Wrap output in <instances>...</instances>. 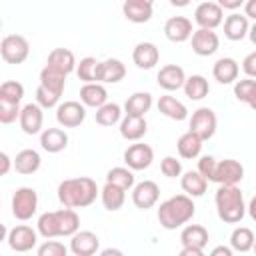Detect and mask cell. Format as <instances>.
Returning <instances> with one entry per match:
<instances>
[{"instance_id": "cell-5", "label": "cell", "mask_w": 256, "mask_h": 256, "mask_svg": "<svg viewBox=\"0 0 256 256\" xmlns=\"http://www.w3.org/2000/svg\"><path fill=\"white\" fill-rule=\"evenodd\" d=\"M38 210V192L30 186H22L12 194V214L16 220H30Z\"/></svg>"}, {"instance_id": "cell-26", "label": "cell", "mask_w": 256, "mask_h": 256, "mask_svg": "<svg viewBox=\"0 0 256 256\" xmlns=\"http://www.w3.org/2000/svg\"><path fill=\"white\" fill-rule=\"evenodd\" d=\"M80 102L84 106H90V108H102L104 104H108V92L106 88L96 82V84H84L80 88Z\"/></svg>"}, {"instance_id": "cell-45", "label": "cell", "mask_w": 256, "mask_h": 256, "mask_svg": "<svg viewBox=\"0 0 256 256\" xmlns=\"http://www.w3.org/2000/svg\"><path fill=\"white\" fill-rule=\"evenodd\" d=\"M20 104H10V102H2L0 100V122L2 124H12L16 122V118H20Z\"/></svg>"}, {"instance_id": "cell-58", "label": "cell", "mask_w": 256, "mask_h": 256, "mask_svg": "<svg viewBox=\"0 0 256 256\" xmlns=\"http://www.w3.org/2000/svg\"><path fill=\"white\" fill-rule=\"evenodd\" d=\"M252 250H254V254H256V242H254V248H252Z\"/></svg>"}, {"instance_id": "cell-24", "label": "cell", "mask_w": 256, "mask_h": 256, "mask_svg": "<svg viewBox=\"0 0 256 256\" xmlns=\"http://www.w3.org/2000/svg\"><path fill=\"white\" fill-rule=\"evenodd\" d=\"M180 242L182 248H200L208 244V230L202 224H186L180 232Z\"/></svg>"}, {"instance_id": "cell-10", "label": "cell", "mask_w": 256, "mask_h": 256, "mask_svg": "<svg viewBox=\"0 0 256 256\" xmlns=\"http://www.w3.org/2000/svg\"><path fill=\"white\" fill-rule=\"evenodd\" d=\"M56 120L64 128H76L86 120V106L76 100H66L56 108Z\"/></svg>"}, {"instance_id": "cell-43", "label": "cell", "mask_w": 256, "mask_h": 256, "mask_svg": "<svg viewBox=\"0 0 256 256\" xmlns=\"http://www.w3.org/2000/svg\"><path fill=\"white\" fill-rule=\"evenodd\" d=\"M60 96H62V94H56V92H52V90H48V88H44V86H40V84H38V88H36V104H38L42 110H44V108L48 110V108H54V106L58 108V106H60V104H58V102H60Z\"/></svg>"}, {"instance_id": "cell-1", "label": "cell", "mask_w": 256, "mask_h": 256, "mask_svg": "<svg viewBox=\"0 0 256 256\" xmlns=\"http://www.w3.org/2000/svg\"><path fill=\"white\" fill-rule=\"evenodd\" d=\"M100 194L96 182L88 176L68 178L58 184V200L64 208H86Z\"/></svg>"}, {"instance_id": "cell-38", "label": "cell", "mask_w": 256, "mask_h": 256, "mask_svg": "<svg viewBox=\"0 0 256 256\" xmlns=\"http://www.w3.org/2000/svg\"><path fill=\"white\" fill-rule=\"evenodd\" d=\"M210 92V84L204 76L200 74H192L186 78V84H184V94L190 98V100H202L206 98Z\"/></svg>"}, {"instance_id": "cell-29", "label": "cell", "mask_w": 256, "mask_h": 256, "mask_svg": "<svg viewBox=\"0 0 256 256\" xmlns=\"http://www.w3.org/2000/svg\"><path fill=\"white\" fill-rule=\"evenodd\" d=\"M180 186H182L186 196L198 198V196H202L206 192L208 180L198 170H188V172H184V176H180Z\"/></svg>"}, {"instance_id": "cell-34", "label": "cell", "mask_w": 256, "mask_h": 256, "mask_svg": "<svg viewBox=\"0 0 256 256\" xmlns=\"http://www.w3.org/2000/svg\"><path fill=\"white\" fill-rule=\"evenodd\" d=\"M158 110H160L166 118L176 120V122L188 118V108H186L180 100H176L174 96H168V94H166V96H160V100H158Z\"/></svg>"}, {"instance_id": "cell-49", "label": "cell", "mask_w": 256, "mask_h": 256, "mask_svg": "<svg viewBox=\"0 0 256 256\" xmlns=\"http://www.w3.org/2000/svg\"><path fill=\"white\" fill-rule=\"evenodd\" d=\"M0 164H2V166H0V176H6V174L10 172V166L14 164V160H10V156H8L6 152H2V154H0Z\"/></svg>"}, {"instance_id": "cell-9", "label": "cell", "mask_w": 256, "mask_h": 256, "mask_svg": "<svg viewBox=\"0 0 256 256\" xmlns=\"http://www.w3.org/2000/svg\"><path fill=\"white\" fill-rule=\"evenodd\" d=\"M224 20V10L220 8L218 2H200L194 10V22L198 28L204 30H214L222 24Z\"/></svg>"}, {"instance_id": "cell-53", "label": "cell", "mask_w": 256, "mask_h": 256, "mask_svg": "<svg viewBox=\"0 0 256 256\" xmlns=\"http://www.w3.org/2000/svg\"><path fill=\"white\" fill-rule=\"evenodd\" d=\"M178 256H206V254L200 248H182Z\"/></svg>"}, {"instance_id": "cell-16", "label": "cell", "mask_w": 256, "mask_h": 256, "mask_svg": "<svg viewBox=\"0 0 256 256\" xmlns=\"http://www.w3.org/2000/svg\"><path fill=\"white\" fill-rule=\"evenodd\" d=\"M100 248V238L92 230H80L70 238V250L74 256H94Z\"/></svg>"}, {"instance_id": "cell-15", "label": "cell", "mask_w": 256, "mask_h": 256, "mask_svg": "<svg viewBox=\"0 0 256 256\" xmlns=\"http://www.w3.org/2000/svg\"><path fill=\"white\" fill-rule=\"evenodd\" d=\"M20 128L24 134L34 136V134H42V126H44V112L38 104H26L20 112Z\"/></svg>"}, {"instance_id": "cell-20", "label": "cell", "mask_w": 256, "mask_h": 256, "mask_svg": "<svg viewBox=\"0 0 256 256\" xmlns=\"http://www.w3.org/2000/svg\"><path fill=\"white\" fill-rule=\"evenodd\" d=\"M132 60L140 70H150L160 60V50L152 42H138L132 50Z\"/></svg>"}, {"instance_id": "cell-11", "label": "cell", "mask_w": 256, "mask_h": 256, "mask_svg": "<svg viewBox=\"0 0 256 256\" xmlns=\"http://www.w3.org/2000/svg\"><path fill=\"white\" fill-rule=\"evenodd\" d=\"M152 160H154V150H152V146H148L144 142H136V144L128 146L124 152V162L132 172L146 170L152 164Z\"/></svg>"}, {"instance_id": "cell-37", "label": "cell", "mask_w": 256, "mask_h": 256, "mask_svg": "<svg viewBox=\"0 0 256 256\" xmlns=\"http://www.w3.org/2000/svg\"><path fill=\"white\" fill-rule=\"evenodd\" d=\"M254 242H256V236L246 226H238L230 234V248L236 252H250L254 248Z\"/></svg>"}, {"instance_id": "cell-31", "label": "cell", "mask_w": 256, "mask_h": 256, "mask_svg": "<svg viewBox=\"0 0 256 256\" xmlns=\"http://www.w3.org/2000/svg\"><path fill=\"white\" fill-rule=\"evenodd\" d=\"M202 144H204V140H202L200 136H196L194 132L188 130V132H184V134L178 138L176 148H178V154H180L182 158L192 160V158H198V156H200Z\"/></svg>"}, {"instance_id": "cell-8", "label": "cell", "mask_w": 256, "mask_h": 256, "mask_svg": "<svg viewBox=\"0 0 256 256\" xmlns=\"http://www.w3.org/2000/svg\"><path fill=\"white\" fill-rule=\"evenodd\" d=\"M6 242L14 252H28L38 244V230L28 224H18L6 234Z\"/></svg>"}, {"instance_id": "cell-40", "label": "cell", "mask_w": 256, "mask_h": 256, "mask_svg": "<svg viewBox=\"0 0 256 256\" xmlns=\"http://www.w3.org/2000/svg\"><path fill=\"white\" fill-rule=\"evenodd\" d=\"M96 122L100 126H114L122 122V108L116 102H108L96 110Z\"/></svg>"}, {"instance_id": "cell-17", "label": "cell", "mask_w": 256, "mask_h": 256, "mask_svg": "<svg viewBox=\"0 0 256 256\" xmlns=\"http://www.w3.org/2000/svg\"><path fill=\"white\" fill-rule=\"evenodd\" d=\"M194 30H192V22L186 16H172L166 20L164 24V36L170 42H186L188 38H192Z\"/></svg>"}, {"instance_id": "cell-7", "label": "cell", "mask_w": 256, "mask_h": 256, "mask_svg": "<svg viewBox=\"0 0 256 256\" xmlns=\"http://www.w3.org/2000/svg\"><path fill=\"white\" fill-rule=\"evenodd\" d=\"M216 126H218V118L214 114L212 108H198L192 112V118H190V132H194L196 136H200L202 140H210L216 132Z\"/></svg>"}, {"instance_id": "cell-13", "label": "cell", "mask_w": 256, "mask_h": 256, "mask_svg": "<svg viewBox=\"0 0 256 256\" xmlns=\"http://www.w3.org/2000/svg\"><path fill=\"white\" fill-rule=\"evenodd\" d=\"M158 198H160V188L154 180H142L132 188V202L140 210H148L156 206Z\"/></svg>"}, {"instance_id": "cell-28", "label": "cell", "mask_w": 256, "mask_h": 256, "mask_svg": "<svg viewBox=\"0 0 256 256\" xmlns=\"http://www.w3.org/2000/svg\"><path fill=\"white\" fill-rule=\"evenodd\" d=\"M40 164H42V158H40V154H38L36 150H32V148L20 150V152L16 154V158H14V170H16L18 174H24V176L38 172Z\"/></svg>"}, {"instance_id": "cell-21", "label": "cell", "mask_w": 256, "mask_h": 256, "mask_svg": "<svg viewBox=\"0 0 256 256\" xmlns=\"http://www.w3.org/2000/svg\"><path fill=\"white\" fill-rule=\"evenodd\" d=\"M250 32V24H248V18L244 14H238V12H232L230 16H226L224 20V36L232 42H240L248 36Z\"/></svg>"}, {"instance_id": "cell-27", "label": "cell", "mask_w": 256, "mask_h": 256, "mask_svg": "<svg viewBox=\"0 0 256 256\" xmlns=\"http://www.w3.org/2000/svg\"><path fill=\"white\" fill-rule=\"evenodd\" d=\"M46 64L52 66V68H56V70H60V72H64L66 76H68L70 72H74L76 66H78V64H76V58H74V52L68 50V48H54V50L48 54Z\"/></svg>"}, {"instance_id": "cell-12", "label": "cell", "mask_w": 256, "mask_h": 256, "mask_svg": "<svg viewBox=\"0 0 256 256\" xmlns=\"http://www.w3.org/2000/svg\"><path fill=\"white\" fill-rule=\"evenodd\" d=\"M244 178V166L234 158H224L216 166L214 182L220 186H236Z\"/></svg>"}, {"instance_id": "cell-14", "label": "cell", "mask_w": 256, "mask_h": 256, "mask_svg": "<svg viewBox=\"0 0 256 256\" xmlns=\"http://www.w3.org/2000/svg\"><path fill=\"white\" fill-rule=\"evenodd\" d=\"M156 82H158V86L164 88L166 92L180 90V88H184V84H186L184 68L178 66V64H166V66H162V68L158 70Z\"/></svg>"}, {"instance_id": "cell-2", "label": "cell", "mask_w": 256, "mask_h": 256, "mask_svg": "<svg viewBox=\"0 0 256 256\" xmlns=\"http://www.w3.org/2000/svg\"><path fill=\"white\" fill-rule=\"evenodd\" d=\"M38 234H42L46 240H52L56 236H74L80 232V218L76 210L72 208H60L54 212H44L38 216L36 222Z\"/></svg>"}, {"instance_id": "cell-36", "label": "cell", "mask_w": 256, "mask_h": 256, "mask_svg": "<svg viewBox=\"0 0 256 256\" xmlns=\"http://www.w3.org/2000/svg\"><path fill=\"white\" fill-rule=\"evenodd\" d=\"M40 86L56 92V94H62L64 92V86H66V74L52 68V66H44L40 70Z\"/></svg>"}, {"instance_id": "cell-33", "label": "cell", "mask_w": 256, "mask_h": 256, "mask_svg": "<svg viewBox=\"0 0 256 256\" xmlns=\"http://www.w3.org/2000/svg\"><path fill=\"white\" fill-rule=\"evenodd\" d=\"M100 200H102V206L110 212H116L124 206L126 202V190H122L120 186H114V184H104V188L100 190Z\"/></svg>"}, {"instance_id": "cell-18", "label": "cell", "mask_w": 256, "mask_h": 256, "mask_svg": "<svg viewBox=\"0 0 256 256\" xmlns=\"http://www.w3.org/2000/svg\"><path fill=\"white\" fill-rule=\"evenodd\" d=\"M220 46V38L214 30L198 28L192 34V52L198 56H212Z\"/></svg>"}, {"instance_id": "cell-57", "label": "cell", "mask_w": 256, "mask_h": 256, "mask_svg": "<svg viewBox=\"0 0 256 256\" xmlns=\"http://www.w3.org/2000/svg\"><path fill=\"white\" fill-rule=\"evenodd\" d=\"M248 106H250V108H252V110H254V112H256V94H254V96H252V100H250V102H248Z\"/></svg>"}, {"instance_id": "cell-55", "label": "cell", "mask_w": 256, "mask_h": 256, "mask_svg": "<svg viewBox=\"0 0 256 256\" xmlns=\"http://www.w3.org/2000/svg\"><path fill=\"white\" fill-rule=\"evenodd\" d=\"M246 212H248V214H250V218L256 222V196H254V198L250 200V204L246 206Z\"/></svg>"}, {"instance_id": "cell-35", "label": "cell", "mask_w": 256, "mask_h": 256, "mask_svg": "<svg viewBox=\"0 0 256 256\" xmlns=\"http://www.w3.org/2000/svg\"><path fill=\"white\" fill-rule=\"evenodd\" d=\"M100 66H102V62H98L94 56H86L78 62L76 74L84 84H96V82H100Z\"/></svg>"}, {"instance_id": "cell-54", "label": "cell", "mask_w": 256, "mask_h": 256, "mask_svg": "<svg viewBox=\"0 0 256 256\" xmlns=\"http://www.w3.org/2000/svg\"><path fill=\"white\" fill-rule=\"evenodd\" d=\"M98 256H124V252L118 250V248H104Z\"/></svg>"}, {"instance_id": "cell-25", "label": "cell", "mask_w": 256, "mask_h": 256, "mask_svg": "<svg viewBox=\"0 0 256 256\" xmlns=\"http://www.w3.org/2000/svg\"><path fill=\"white\" fill-rule=\"evenodd\" d=\"M146 130H148L146 118L140 116H124L120 122V136L130 142H138L140 138H144Z\"/></svg>"}, {"instance_id": "cell-47", "label": "cell", "mask_w": 256, "mask_h": 256, "mask_svg": "<svg viewBox=\"0 0 256 256\" xmlns=\"http://www.w3.org/2000/svg\"><path fill=\"white\" fill-rule=\"evenodd\" d=\"M216 166H218V160H216L214 156H202V158L198 160V172H200L208 182H214Z\"/></svg>"}, {"instance_id": "cell-19", "label": "cell", "mask_w": 256, "mask_h": 256, "mask_svg": "<svg viewBox=\"0 0 256 256\" xmlns=\"http://www.w3.org/2000/svg\"><path fill=\"white\" fill-rule=\"evenodd\" d=\"M122 12H124L126 20H130L134 24H144L152 18L154 4L150 0H126L122 4Z\"/></svg>"}, {"instance_id": "cell-22", "label": "cell", "mask_w": 256, "mask_h": 256, "mask_svg": "<svg viewBox=\"0 0 256 256\" xmlns=\"http://www.w3.org/2000/svg\"><path fill=\"white\" fill-rule=\"evenodd\" d=\"M238 72H240V66L234 58H218L212 66V76L214 80H218L220 84H236L238 80Z\"/></svg>"}, {"instance_id": "cell-6", "label": "cell", "mask_w": 256, "mask_h": 256, "mask_svg": "<svg viewBox=\"0 0 256 256\" xmlns=\"http://www.w3.org/2000/svg\"><path fill=\"white\" fill-rule=\"evenodd\" d=\"M0 54L2 60L8 64H22L30 54V44L20 34H8L0 42Z\"/></svg>"}, {"instance_id": "cell-48", "label": "cell", "mask_w": 256, "mask_h": 256, "mask_svg": "<svg viewBox=\"0 0 256 256\" xmlns=\"http://www.w3.org/2000/svg\"><path fill=\"white\" fill-rule=\"evenodd\" d=\"M242 70L246 72L248 78H256V50L246 54V58L242 60Z\"/></svg>"}, {"instance_id": "cell-41", "label": "cell", "mask_w": 256, "mask_h": 256, "mask_svg": "<svg viewBox=\"0 0 256 256\" xmlns=\"http://www.w3.org/2000/svg\"><path fill=\"white\" fill-rule=\"evenodd\" d=\"M24 98V86L16 80H6L0 86V100L2 102H10V104H20V100Z\"/></svg>"}, {"instance_id": "cell-23", "label": "cell", "mask_w": 256, "mask_h": 256, "mask_svg": "<svg viewBox=\"0 0 256 256\" xmlns=\"http://www.w3.org/2000/svg\"><path fill=\"white\" fill-rule=\"evenodd\" d=\"M40 146L50 154H58L68 146V134L62 128H44L40 134Z\"/></svg>"}, {"instance_id": "cell-52", "label": "cell", "mask_w": 256, "mask_h": 256, "mask_svg": "<svg viewBox=\"0 0 256 256\" xmlns=\"http://www.w3.org/2000/svg\"><path fill=\"white\" fill-rule=\"evenodd\" d=\"M208 256H234V250L230 246H216Z\"/></svg>"}, {"instance_id": "cell-46", "label": "cell", "mask_w": 256, "mask_h": 256, "mask_svg": "<svg viewBox=\"0 0 256 256\" xmlns=\"http://www.w3.org/2000/svg\"><path fill=\"white\" fill-rule=\"evenodd\" d=\"M160 170L166 178H178L182 174V164L174 156H164L162 162H160Z\"/></svg>"}, {"instance_id": "cell-50", "label": "cell", "mask_w": 256, "mask_h": 256, "mask_svg": "<svg viewBox=\"0 0 256 256\" xmlns=\"http://www.w3.org/2000/svg\"><path fill=\"white\" fill-rule=\"evenodd\" d=\"M218 4H220L222 10H236V8H242L244 6L242 0H220Z\"/></svg>"}, {"instance_id": "cell-56", "label": "cell", "mask_w": 256, "mask_h": 256, "mask_svg": "<svg viewBox=\"0 0 256 256\" xmlns=\"http://www.w3.org/2000/svg\"><path fill=\"white\" fill-rule=\"evenodd\" d=\"M248 38H250V42L256 46V22L250 26V32H248Z\"/></svg>"}, {"instance_id": "cell-32", "label": "cell", "mask_w": 256, "mask_h": 256, "mask_svg": "<svg viewBox=\"0 0 256 256\" xmlns=\"http://www.w3.org/2000/svg\"><path fill=\"white\" fill-rule=\"evenodd\" d=\"M126 76V66L118 58H108L100 66V84H116Z\"/></svg>"}, {"instance_id": "cell-30", "label": "cell", "mask_w": 256, "mask_h": 256, "mask_svg": "<svg viewBox=\"0 0 256 256\" xmlns=\"http://www.w3.org/2000/svg\"><path fill=\"white\" fill-rule=\"evenodd\" d=\"M150 108H152V94L150 92H134L124 102V114L126 116H140V118H144Z\"/></svg>"}, {"instance_id": "cell-44", "label": "cell", "mask_w": 256, "mask_h": 256, "mask_svg": "<svg viewBox=\"0 0 256 256\" xmlns=\"http://www.w3.org/2000/svg\"><path fill=\"white\" fill-rule=\"evenodd\" d=\"M36 256H68V248L58 240H46L38 246Z\"/></svg>"}, {"instance_id": "cell-51", "label": "cell", "mask_w": 256, "mask_h": 256, "mask_svg": "<svg viewBox=\"0 0 256 256\" xmlns=\"http://www.w3.org/2000/svg\"><path fill=\"white\" fill-rule=\"evenodd\" d=\"M244 16H246V18H252V20L256 22V0L244 2Z\"/></svg>"}, {"instance_id": "cell-42", "label": "cell", "mask_w": 256, "mask_h": 256, "mask_svg": "<svg viewBox=\"0 0 256 256\" xmlns=\"http://www.w3.org/2000/svg\"><path fill=\"white\" fill-rule=\"evenodd\" d=\"M254 94H256V80H252V78L236 80V84H234V96H236V100L248 104Z\"/></svg>"}, {"instance_id": "cell-3", "label": "cell", "mask_w": 256, "mask_h": 256, "mask_svg": "<svg viewBox=\"0 0 256 256\" xmlns=\"http://www.w3.org/2000/svg\"><path fill=\"white\" fill-rule=\"evenodd\" d=\"M196 214L194 200L186 194H176L158 206V222L166 230H176L188 224Z\"/></svg>"}, {"instance_id": "cell-4", "label": "cell", "mask_w": 256, "mask_h": 256, "mask_svg": "<svg viewBox=\"0 0 256 256\" xmlns=\"http://www.w3.org/2000/svg\"><path fill=\"white\" fill-rule=\"evenodd\" d=\"M218 218L226 224H238L246 214L244 194L238 186H220L214 196Z\"/></svg>"}, {"instance_id": "cell-39", "label": "cell", "mask_w": 256, "mask_h": 256, "mask_svg": "<svg viewBox=\"0 0 256 256\" xmlns=\"http://www.w3.org/2000/svg\"><path fill=\"white\" fill-rule=\"evenodd\" d=\"M106 182L108 184H114V186H120L122 190H132L136 186L134 172L130 168H124V166L110 168L108 174H106Z\"/></svg>"}]
</instances>
